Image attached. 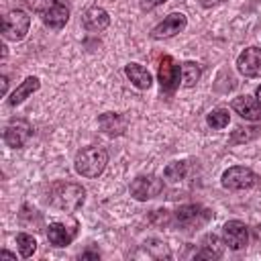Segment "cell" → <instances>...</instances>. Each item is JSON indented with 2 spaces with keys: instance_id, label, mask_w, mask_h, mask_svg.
<instances>
[{
  "instance_id": "1",
  "label": "cell",
  "mask_w": 261,
  "mask_h": 261,
  "mask_svg": "<svg viewBox=\"0 0 261 261\" xmlns=\"http://www.w3.org/2000/svg\"><path fill=\"white\" fill-rule=\"evenodd\" d=\"M86 202V190L80 184L55 181L49 190V204L61 212H75Z\"/></svg>"
},
{
  "instance_id": "2",
  "label": "cell",
  "mask_w": 261,
  "mask_h": 261,
  "mask_svg": "<svg viewBox=\"0 0 261 261\" xmlns=\"http://www.w3.org/2000/svg\"><path fill=\"white\" fill-rule=\"evenodd\" d=\"M106 163H108V153L104 147L100 145H90V147H84L77 151L75 155V171L82 175V177H98L104 169H106Z\"/></svg>"
},
{
  "instance_id": "3",
  "label": "cell",
  "mask_w": 261,
  "mask_h": 261,
  "mask_svg": "<svg viewBox=\"0 0 261 261\" xmlns=\"http://www.w3.org/2000/svg\"><path fill=\"white\" fill-rule=\"evenodd\" d=\"M29 27H31V16L20 8L6 12V16L2 18V35L8 41H22L29 33Z\"/></svg>"
},
{
  "instance_id": "4",
  "label": "cell",
  "mask_w": 261,
  "mask_h": 261,
  "mask_svg": "<svg viewBox=\"0 0 261 261\" xmlns=\"http://www.w3.org/2000/svg\"><path fill=\"white\" fill-rule=\"evenodd\" d=\"M173 216H175V222L181 228L190 230V228H198V226L206 224L212 218V212L208 208L200 206V204H184V206H179L175 210Z\"/></svg>"
},
{
  "instance_id": "5",
  "label": "cell",
  "mask_w": 261,
  "mask_h": 261,
  "mask_svg": "<svg viewBox=\"0 0 261 261\" xmlns=\"http://www.w3.org/2000/svg\"><path fill=\"white\" fill-rule=\"evenodd\" d=\"M159 86H161V92L171 96L177 86H179V77H181V67L179 63L171 57V55H163L161 61H159Z\"/></svg>"
},
{
  "instance_id": "6",
  "label": "cell",
  "mask_w": 261,
  "mask_h": 261,
  "mask_svg": "<svg viewBox=\"0 0 261 261\" xmlns=\"http://www.w3.org/2000/svg\"><path fill=\"white\" fill-rule=\"evenodd\" d=\"M257 184V173L249 167L234 165L222 173V186L226 190H249Z\"/></svg>"
},
{
  "instance_id": "7",
  "label": "cell",
  "mask_w": 261,
  "mask_h": 261,
  "mask_svg": "<svg viewBox=\"0 0 261 261\" xmlns=\"http://www.w3.org/2000/svg\"><path fill=\"white\" fill-rule=\"evenodd\" d=\"M161 190H163V181L159 177H155V175H137L128 186L130 196L135 200H141V202L159 196Z\"/></svg>"
},
{
  "instance_id": "8",
  "label": "cell",
  "mask_w": 261,
  "mask_h": 261,
  "mask_svg": "<svg viewBox=\"0 0 261 261\" xmlns=\"http://www.w3.org/2000/svg\"><path fill=\"white\" fill-rule=\"evenodd\" d=\"M77 234V220L69 218V222H51L47 226V241L53 247H67Z\"/></svg>"
},
{
  "instance_id": "9",
  "label": "cell",
  "mask_w": 261,
  "mask_h": 261,
  "mask_svg": "<svg viewBox=\"0 0 261 261\" xmlns=\"http://www.w3.org/2000/svg\"><path fill=\"white\" fill-rule=\"evenodd\" d=\"M222 239H224V243H226L228 249L241 251L249 243V228L241 220H228L222 226Z\"/></svg>"
},
{
  "instance_id": "10",
  "label": "cell",
  "mask_w": 261,
  "mask_h": 261,
  "mask_svg": "<svg viewBox=\"0 0 261 261\" xmlns=\"http://www.w3.org/2000/svg\"><path fill=\"white\" fill-rule=\"evenodd\" d=\"M31 135H33V128H31L29 120L12 118L6 124V128H4V143L8 147H12V149H18V147H22L31 139Z\"/></svg>"
},
{
  "instance_id": "11",
  "label": "cell",
  "mask_w": 261,
  "mask_h": 261,
  "mask_svg": "<svg viewBox=\"0 0 261 261\" xmlns=\"http://www.w3.org/2000/svg\"><path fill=\"white\" fill-rule=\"evenodd\" d=\"M237 69L245 77H261V49L247 47L237 57Z\"/></svg>"
},
{
  "instance_id": "12",
  "label": "cell",
  "mask_w": 261,
  "mask_h": 261,
  "mask_svg": "<svg viewBox=\"0 0 261 261\" xmlns=\"http://www.w3.org/2000/svg\"><path fill=\"white\" fill-rule=\"evenodd\" d=\"M188 24V18L184 12H171L167 14L153 31H151V37L153 39H167V37H173L177 33H181Z\"/></svg>"
},
{
  "instance_id": "13",
  "label": "cell",
  "mask_w": 261,
  "mask_h": 261,
  "mask_svg": "<svg viewBox=\"0 0 261 261\" xmlns=\"http://www.w3.org/2000/svg\"><path fill=\"white\" fill-rule=\"evenodd\" d=\"M230 106H232V110H234L241 118H245V120H251V122L261 120V104H259L257 96H249V94L237 96Z\"/></svg>"
},
{
  "instance_id": "14",
  "label": "cell",
  "mask_w": 261,
  "mask_h": 261,
  "mask_svg": "<svg viewBox=\"0 0 261 261\" xmlns=\"http://www.w3.org/2000/svg\"><path fill=\"white\" fill-rule=\"evenodd\" d=\"M98 126L108 137H120L128 126V116L120 112H104L98 116Z\"/></svg>"
},
{
  "instance_id": "15",
  "label": "cell",
  "mask_w": 261,
  "mask_h": 261,
  "mask_svg": "<svg viewBox=\"0 0 261 261\" xmlns=\"http://www.w3.org/2000/svg\"><path fill=\"white\" fill-rule=\"evenodd\" d=\"M224 247H226V243H224L218 234L208 232V234H204V239L200 241V251L196 253V257H198V259H218V257H222Z\"/></svg>"
},
{
  "instance_id": "16",
  "label": "cell",
  "mask_w": 261,
  "mask_h": 261,
  "mask_svg": "<svg viewBox=\"0 0 261 261\" xmlns=\"http://www.w3.org/2000/svg\"><path fill=\"white\" fill-rule=\"evenodd\" d=\"M41 20H43L45 27H49V29H53V31H59V29H63V27L67 24V20H69V8H67L65 4H61V2H57L55 6H51L49 10H45V12L41 14Z\"/></svg>"
},
{
  "instance_id": "17",
  "label": "cell",
  "mask_w": 261,
  "mask_h": 261,
  "mask_svg": "<svg viewBox=\"0 0 261 261\" xmlns=\"http://www.w3.org/2000/svg\"><path fill=\"white\" fill-rule=\"evenodd\" d=\"M110 24V16L102 6H92L84 12V29L90 33H100Z\"/></svg>"
},
{
  "instance_id": "18",
  "label": "cell",
  "mask_w": 261,
  "mask_h": 261,
  "mask_svg": "<svg viewBox=\"0 0 261 261\" xmlns=\"http://www.w3.org/2000/svg\"><path fill=\"white\" fill-rule=\"evenodd\" d=\"M124 73H126V77L130 80V84H133L135 88H139V90H149L151 84H153V77H151L149 69L143 67L141 63H135V61L126 63V65H124Z\"/></svg>"
},
{
  "instance_id": "19",
  "label": "cell",
  "mask_w": 261,
  "mask_h": 261,
  "mask_svg": "<svg viewBox=\"0 0 261 261\" xmlns=\"http://www.w3.org/2000/svg\"><path fill=\"white\" fill-rule=\"evenodd\" d=\"M39 86H41V82H39V77L37 75H29L20 86H16V90L10 94V98H8V104L10 106H18V104H22L33 92H37L39 90Z\"/></svg>"
},
{
  "instance_id": "20",
  "label": "cell",
  "mask_w": 261,
  "mask_h": 261,
  "mask_svg": "<svg viewBox=\"0 0 261 261\" xmlns=\"http://www.w3.org/2000/svg\"><path fill=\"white\" fill-rule=\"evenodd\" d=\"M200 73H202V69H200L198 63H194V61L181 63V84H184V88H194L200 80Z\"/></svg>"
},
{
  "instance_id": "21",
  "label": "cell",
  "mask_w": 261,
  "mask_h": 261,
  "mask_svg": "<svg viewBox=\"0 0 261 261\" xmlns=\"http://www.w3.org/2000/svg\"><path fill=\"white\" fill-rule=\"evenodd\" d=\"M206 122H208V126H210V128L220 130V128L228 126V122H230V114H228V110H226V108H214L212 112H208Z\"/></svg>"
},
{
  "instance_id": "22",
  "label": "cell",
  "mask_w": 261,
  "mask_h": 261,
  "mask_svg": "<svg viewBox=\"0 0 261 261\" xmlns=\"http://www.w3.org/2000/svg\"><path fill=\"white\" fill-rule=\"evenodd\" d=\"M165 179L167 181H171V184H177V181H181L184 177H186V173H188V163L186 161H173V163H169L167 167H165Z\"/></svg>"
},
{
  "instance_id": "23",
  "label": "cell",
  "mask_w": 261,
  "mask_h": 261,
  "mask_svg": "<svg viewBox=\"0 0 261 261\" xmlns=\"http://www.w3.org/2000/svg\"><path fill=\"white\" fill-rule=\"evenodd\" d=\"M16 247H18L20 257L29 259V257H33V253L37 251V241H35L31 234H27V232H18V234H16Z\"/></svg>"
},
{
  "instance_id": "24",
  "label": "cell",
  "mask_w": 261,
  "mask_h": 261,
  "mask_svg": "<svg viewBox=\"0 0 261 261\" xmlns=\"http://www.w3.org/2000/svg\"><path fill=\"white\" fill-rule=\"evenodd\" d=\"M247 128H237L234 130V135L230 137V143H241V141H249V139H253V137H257V133H259V128H251V133H245Z\"/></svg>"
},
{
  "instance_id": "25",
  "label": "cell",
  "mask_w": 261,
  "mask_h": 261,
  "mask_svg": "<svg viewBox=\"0 0 261 261\" xmlns=\"http://www.w3.org/2000/svg\"><path fill=\"white\" fill-rule=\"evenodd\" d=\"M57 4V0H29V6L35 10V12H39V14H43L45 10H49L51 6H55Z\"/></svg>"
},
{
  "instance_id": "26",
  "label": "cell",
  "mask_w": 261,
  "mask_h": 261,
  "mask_svg": "<svg viewBox=\"0 0 261 261\" xmlns=\"http://www.w3.org/2000/svg\"><path fill=\"white\" fill-rule=\"evenodd\" d=\"M163 2H167V0H141V8L143 10H151V8H155V6L163 4Z\"/></svg>"
},
{
  "instance_id": "27",
  "label": "cell",
  "mask_w": 261,
  "mask_h": 261,
  "mask_svg": "<svg viewBox=\"0 0 261 261\" xmlns=\"http://www.w3.org/2000/svg\"><path fill=\"white\" fill-rule=\"evenodd\" d=\"M98 257H100V255H98V253H92V251H88V253L82 255V259H98Z\"/></svg>"
},
{
  "instance_id": "28",
  "label": "cell",
  "mask_w": 261,
  "mask_h": 261,
  "mask_svg": "<svg viewBox=\"0 0 261 261\" xmlns=\"http://www.w3.org/2000/svg\"><path fill=\"white\" fill-rule=\"evenodd\" d=\"M0 82H2V94H6V88H8V77H6V75H2V77H0Z\"/></svg>"
},
{
  "instance_id": "29",
  "label": "cell",
  "mask_w": 261,
  "mask_h": 261,
  "mask_svg": "<svg viewBox=\"0 0 261 261\" xmlns=\"http://www.w3.org/2000/svg\"><path fill=\"white\" fill-rule=\"evenodd\" d=\"M0 257H8V259H16V255H14V253H10V251H4V249L0 251Z\"/></svg>"
},
{
  "instance_id": "30",
  "label": "cell",
  "mask_w": 261,
  "mask_h": 261,
  "mask_svg": "<svg viewBox=\"0 0 261 261\" xmlns=\"http://www.w3.org/2000/svg\"><path fill=\"white\" fill-rule=\"evenodd\" d=\"M204 6H212V4H216V2H224V0H200Z\"/></svg>"
},
{
  "instance_id": "31",
  "label": "cell",
  "mask_w": 261,
  "mask_h": 261,
  "mask_svg": "<svg viewBox=\"0 0 261 261\" xmlns=\"http://www.w3.org/2000/svg\"><path fill=\"white\" fill-rule=\"evenodd\" d=\"M255 96H257V100H259V104H261V86L257 88V92H255Z\"/></svg>"
}]
</instances>
